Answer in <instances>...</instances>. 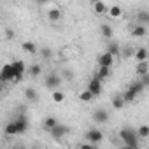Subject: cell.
I'll list each match as a JSON object with an SVG mask.
<instances>
[{"instance_id": "21", "label": "cell", "mask_w": 149, "mask_h": 149, "mask_svg": "<svg viewBox=\"0 0 149 149\" xmlns=\"http://www.w3.org/2000/svg\"><path fill=\"white\" fill-rule=\"evenodd\" d=\"M93 11H95L97 14H105L107 6H105L104 0H95V2H93Z\"/></svg>"}, {"instance_id": "8", "label": "cell", "mask_w": 149, "mask_h": 149, "mask_svg": "<svg viewBox=\"0 0 149 149\" xmlns=\"http://www.w3.org/2000/svg\"><path fill=\"white\" fill-rule=\"evenodd\" d=\"M93 121L95 123H98V125H102V123H107L109 121V112L105 111V109H97L95 112H93Z\"/></svg>"}, {"instance_id": "1", "label": "cell", "mask_w": 149, "mask_h": 149, "mask_svg": "<svg viewBox=\"0 0 149 149\" xmlns=\"http://www.w3.org/2000/svg\"><path fill=\"white\" fill-rule=\"evenodd\" d=\"M119 137H121V140L125 142L126 147H137L139 146V137H137L135 130H132V128H123L119 132Z\"/></svg>"}, {"instance_id": "17", "label": "cell", "mask_w": 149, "mask_h": 149, "mask_svg": "<svg viewBox=\"0 0 149 149\" xmlns=\"http://www.w3.org/2000/svg\"><path fill=\"white\" fill-rule=\"evenodd\" d=\"M100 32H102V37H105L107 40H111V39H112V35H114L112 26H111L109 23H104V25L100 26Z\"/></svg>"}, {"instance_id": "19", "label": "cell", "mask_w": 149, "mask_h": 149, "mask_svg": "<svg viewBox=\"0 0 149 149\" xmlns=\"http://www.w3.org/2000/svg\"><path fill=\"white\" fill-rule=\"evenodd\" d=\"M107 53H111L112 56H118L119 53H121V46L118 44V42H114V40H111L109 44H107V49H105Z\"/></svg>"}, {"instance_id": "18", "label": "cell", "mask_w": 149, "mask_h": 149, "mask_svg": "<svg viewBox=\"0 0 149 149\" xmlns=\"http://www.w3.org/2000/svg\"><path fill=\"white\" fill-rule=\"evenodd\" d=\"M146 33H147L146 25H135V26L132 28V35H133V37H137V39H139V37H144Z\"/></svg>"}, {"instance_id": "13", "label": "cell", "mask_w": 149, "mask_h": 149, "mask_svg": "<svg viewBox=\"0 0 149 149\" xmlns=\"http://www.w3.org/2000/svg\"><path fill=\"white\" fill-rule=\"evenodd\" d=\"M21 49H23L25 53H28V54H35V53H39V47H37V44H35V42H32V40H26V42H23V44H21Z\"/></svg>"}, {"instance_id": "3", "label": "cell", "mask_w": 149, "mask_h": 149, "mask_svg": "<svg viewBox=\"0 0 149 149\" xmlns=\"http://www.w3.org/2000/svg\"><path fill=\"white\" fill-rule=\"evenodd\" d=\"M86 140L91 144V146H95V144H100L102 140H104V133L98 130V128H90L88 132H86Z\"/></svg>"}, {"instance_id": "5", "label": "cell", "mask_w": 149, "mask_h": 149, "mask_svg": "<svg viewBox=\"0 0 149 149\" xmlns=\"http://www.w3.org/2000/svg\"><path fill=\"white\" fill-rule=\"evenodd\" d=\"M102 81L97 77V76H93L91 79H90V83H88V90L95 95V97H98V95H102Z\"/></svg>"}, {"instance_id": "14", "label": "cell", "mask_w": 149, "mask_h": 149, "mask_svg": "<svg viewBox=\"0 0 149 149\" xmlns=\"http://www.w3.org/2000/svg\"><path fill=\"white\" fill-rule=\"evenodd\" d=\"M95 76H97L100 81L109 79V77H111V67H98V70H97Z\"/></svg>"}, {"instance_id": "4", "label": "cell", "mask_w": 149, "mask_h": 149, "mask_svg": "<svg viewBox=\"0 0 149 149\" xmlns=\"http://www.w3.org/2000/svg\"><path fill=\"white\" fill-rule=\"evenodd\" d=\"M13 65V68H14V74H16V83L18 81H21V77L25 76V72H26V63L25 61H21V60H16V61H13L11 63Z\"/></svg>"}, {"instance_id": "12", "label": "cell", "mask_w": 149, "mask_h": 149, "mask_svg": "<svg viewBox=\"0 0 149 149\" xmlns=\"http://www.w3.org/2000/svg\"><path fill=\"white\" fill-rule=\"evenodd\" d=\"M149 72V65H147V60H142V61H139L137 63V67H135V76H146V74Z\"/></svg>"}, {"instance_id": "30", "label": "cell", "mask_w": 149, "mask_h": 149, "mask_svg": "<svg viewBox=\"0 0 149 149\" xmlns=\"http://www.w3.org/2000/svg\"><path fill=\"white\" fill-rule=\"evenodd\" d=\"M28 72H30L32 77H39L40 74H42V67L37 65V63H35V65H30V70H28Z\"/></svg>"}, {"instance_id": "26", "label": "cell", "mask_w": 149, "mask_h": 149, "mask_svg": "<svg viewBox=\"0 0 149 149\" xmlns=\"http://www.w3.org/2000/svg\"><path fill=\"white\" fill-rule=\"evenodd\" d=\"M137 23H139V25L149 23V13H147V11H140V13L137 14Z\"/></svg>"}, {"instance_id": "24", "label": "cell", "mask_w": 149, "mask_h": 149, "mask_svg": "<svg viewBox=\"0 0 149 149\" xmlns=\"http://www.w3.org/2000/svg\"><path fill=\"white\" fill-rule=\"evenodd\" d=\"M125 104H126V102H125V98H123V95H121V93H119V95H116V97L112 98V107H114L116 111L123 109V107H125Z\"/></svg>"}, {"instance_id": "32", "label": "cell", "mask_w": 149, "mask_h": 149, "mask_svg": "<svg viewBox=\"0 0 149 149\" xmlns=\"http://www.w3.org/2000/svg\"><path fill=\"white\" fill-rule=\"evenodd\" d=\"M63 77H65L67 81H72V79H74V74H72L70 70H63Z\"/></svg>"}, {"instance_id": "22", "label": "cell", "mask_w": 149, "mask_h": 149, "mask_svg": "<svg viewBox=\"0 0 149 149\" xmlns=\"http://www.w3.org/2000/svg\"><path fill=\"white\" fill-rule=\"evenodd\" d=\"M121 95H123V98H125V102H128V104H132V102H135V98L139 97V95H137V93H135V91H133V90L130 88V86H128V90H126L125 93H121Z\"/></svg>"}, {"instance_id": "33", "label": "cell", "mask_w": 149, "mask_h": 149, "mask_svg": "<svg viewBox=\"0 0 149 149\" xmlns=\"http://www.w3.org/2000/svg\"><path fill=\"white\" fill-rule=\"evenodd\" d=\"M6 35H7V39H14V32H13V30H7Z\"/></svg>"}, {"instance_id": "25", "label": "cell", "mask_w": 149, "mask_h": 149, "mask_svg": "<svg viewBox=\"0 0 149 149\" xmlns=\"http://www.w3.org/2000/svg\"><path fill=\"white\" fill-rule=\"evenodd\" d=\"M25 97H26V100H30V102H37V100H39V93H37V90H33V88H26V90H25Z\"/></svg>"}, {"instance_id": "6", "label": "cell", "mask_w": 149, "mask_h": 149, "mask_svg": "<svg viewBox=\"0 0 149 149\" xmlns=\"http://www.w3.org/2000/svg\"><path fill=\"white\" fill-rule=\"evenodd\" d=\"M114 60H116V56H112L111 53L104 51V53L98 56V67H112V65H114Z\"/></svg>"}, {"instance_id": "2", "label": "cell", "mask_w": 149, "mask_h": 149, "mask_svg": "<svg viewBox=\"0 0 149 149\" xmlns=\"http://www.w3.org/2000/svg\"><path fill=\"white\" fill-rule=\"evenodd\" d=\"M16 74L11 63H6L2 68H0V83H16Z\"/></svg>"}, {"instance_id": "23", "label": "cell", "mask_w": 149, "mask_h": 149, "mask_svg": "<svg viewBox=\"0 0 149 149\" xmlns=\"http://www.w3.org/2000/svg\"><path fill=\"white\" fill-rule=\"evenodd\" d=\"M51 98H53V102H54V104H63V102H65V93H63V91H60V90H53Z\"/></svg>"}, {"instance_id": "28", "label": "cell", "mask_w": 149, "mask_h": 149, "mask_svg": "<svg viewBox=\"0 0 149 149\" xmlns=\"http://www.w3.org/2000/svg\"><path fill=\"white\" fill-rule=\"evenodd\" d=\"M135 60H137V61L147 60V49H146V47H139V49L135 51Z\"/></svg>"}, {"instance_id": "10", "label": "cell", "mask_w": 149, "mask_h": 149, "mask_svg": "<svg viewBox=\"0 0 149 149\" xmlns=\"http://www.w3.org/2000/svg\"><path fill=\"white\" fill-rule=\"evenodd\" d=\"M105 14H107L111 19H119V18L123 16V9H121L119 6H111V7H107Z\"/></svg>"}, {"instance_id": "11", "label": "cell", "mask_w": 149, "mask_h": 149, "mask_svg": "<svg viewBox=\"0 0 149 149\" xmlns=\"http://www.w3.org/2000/svg\"><path fill=\"white\" fill-rule=\"evenodd\" d=\"M14 121H16V126H18V135L19 133H25L28 130V118L26 116H18Z\"/></svg>"}, {"instance_id": "16", "label": "cell", "mask_w": 149, "mask_h": 149, "mask_svg": "<svg viewBox=\"0 0 149 149\" xmlns=\"http://www.w3.org/2000/svg\"><path fill=\"white\" fill-rule=\"evenodd\" d=\"M4 133L7 137H13V135H18V126H16V121H9L4 128Z\"/></svg>"}, {"instance_id": "34", "label": "cell", "mask_w": 149, "mask_h": 149, "mask_svg": "<svg viewBox=\"0 0 149 149\" xmlns=\"http://www.w3.org/2000/svg\"><path fill=\"white\" fill-rule=\"evenodd\" d=\"M4 91V88H2V83H0V93H2Z\"/></svg>"}, {"instance_id": "27", "label": "cell", "mask_w": 149, "mask_h": 149, "mask_svg": "<svg viewBox=\"0 0 149 149\" xmlns=\"http://www.w3.org/2000/svg\"><path fill=\"white\" fill-rule=\"evenodd\" d=\"M135 133H137L139 139H147L149 137V126L147 125H142V126H139V130Z\"/></svg>"}, {"instance_id": "29", "label": "cell", "mask_w": 149, "mask_h": 149, "mask_svg": "<svg viewBox=\"0 0 149 149\" xmlns=\"http://www.w3.org/2000/svg\"><path fill=\"white\" fill-rule=\"evenodd\" d=\"M56 125H58V119H56V118H53V116H49V118H46V119H44V128H46L47 132H49L53 126H56Z\"/></svg>"}, {"instance_id": "15", "label": "cell", "mask_w": 149, "mask_h": 149, "mask_svg": "<svg viewBox=\"0 0 149 149\" xmlns=\"http://www.w3.org/2000/svg\"><path fill=\"white\" fill-rule=\"evenodd\" d=\"M47 19H49L51 23H56V21H60V19H61V11H60L58 7H53V9H49V13H47Z\"/></svg>"}, {"instance_id": "9", "label": "cell", "mask_w": 149, "mask_h": 149, "mask_svg": "<svg viewBox=\"0 0 149 149\" xmlns=\"http://www.w3.org/2000/svg\"><path fill=\"white\" fill-rule=\"evenodd\" d=\"M60 84H61V79H60V76H56V74H49V76L46 77V88L56 90Z\"/></svg>"}, {"instance_id": "20", "label": "cell", "mask_w": 149, "mask_h": 149, "mask_svg": "<svg viewBox=\"0 0 149 149\" xmlns=\"http://www.w3.org/2000/svg\"><path fill=\"white\" fill-rule=\"evenodd\" d=\"M93 98H95V95L86 88V90H83L81 93H79V100L81 102H84V104H90V102H93Z\"/></svg>"}, {"instance_id": "31", "label": "cell", "mask_w": 149, "mask_h": 149, "mask_svg": "<svg viewBox=\"0 0 149 149\" xmlns=\"http://www.w3.org/2000/svg\"><path fill=\"white\" fill-rule=\"evenodd\" d=\"M39 53H40V56H42L44 60H51V56H53V51H51L49 47H42Z\"/></svg>"}, {"instance_id": "7", "label": "cell", "mask_w": 149, "mask_h": 149, "mask_svg": "<svg viewBox=\"0 0 149 149\" xmlns=\"http://www.w3.org/2000/svg\"><path fill=\"white\" fill-rule=\"evenodd\" d=\"M68 132H70V130H68V126H65V125H60V123L49 130L51 137H54V139H61V137H63V135H67Z\"/></svg>"}, {"instance_id": "35", "label": "cell", "mask_w": 149, "mask_h": 149, "mask_svg": "<svg viewBox=\"0 0 149 149\" xmlns=\"http://www.w3.org/2000/svg\"><path fill=\"white\" fill-rule=\"evenodd\" d=\"M104 2H105V0H104Z\"/></svg>"}]
</instances>
